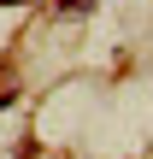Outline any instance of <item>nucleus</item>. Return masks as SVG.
I'll return each instance as SVG.
<instances>
[{
  "mask_svg": "<svg viewBox=\"0 0 153 159\" xmlns=\"http://www.w3.org/2000/svg\"><path fill=\"white\" fill-rule=\"evenodd\" d=\"M6 6H18V0H6Z\"/></svg>",
  "mask_w": 153,
  "mask_h": 159,
  "instance_id": "nucleus-1",
  "label": "nucleus"
}]
</instances>
